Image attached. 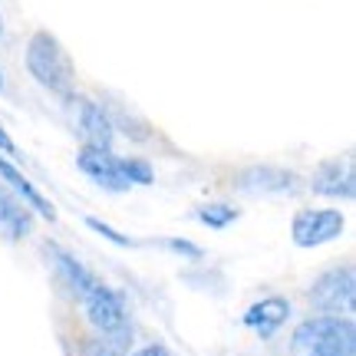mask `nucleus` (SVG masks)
Instances as JSON below:
<instances>
[{
  "label": "nucleus",
  "mask_w": 356,
  "mask_h": 356,
  "mask_svg": "<svg viewBox=\"0 0 356 356\" xmlns=\"http://www.w3.org/2000/svg\"><path fill=\"white\" fill-rule=\"evenodd\" d=\"M26 73L37 79L40 86L53 92L56 99H66L70 92H76V70L73 60L60 40L53 37L50 30H37L24 50Z\"/></svg>",
  "instance_id": "f257e3e1"
},
{
  "label": "nucleus",
  "mask_w": 356,
  "mask_h": 356,
  "mask_svg": "<svg viewBox=\"0 0 356 356\" xmlns=\"http://www.w3.org/2000/svg\"><path fill=\"white\" fill-rule=\"evenodd\" d=\"M291 346L297 353H314V356H353L356 350V327L350 317H333V314H320L304 323H297L291 337Z\"/></svg>",
  "instance_id": "f03ea898"
},
{
  "label": "nucleus",
  "mask_w": 356,
  "mask_h": 356,
  "mask_svg": "<svg viewBox=\"0 0 356 356\" xmlns=\"http://www.w3.org/2000/svg\"><path fill=\"white\" fill-rule=\"evenodd\" d=\"M307 300L317 314H333V317H343L353 314L356 304V274L350 264H337L327 267L307 291Z\"/></svg>",
  "instance_id": "7ed1b4c3"
},
{
  "label": "nucleus",
  "mask_w": 356,
  "mask_h": 356,
  "mask_svg": "<svg viewBox=\"0 0 356 356\" xmlns=\"http://www.w3.org/2000/svg\"><path fill=\"white\" fill-rule=\"evenodd\" d=\"M63 102H66V113H70V122L76 129V136L83 139V145L113 149L115 129H113V122H109L106 109H102V102L89 99L83 92H70Z\"/></svg>",
  "instance_id": "20e7f679"
},
{
  "label": "nucleus",
  "mask_w": 356,
  "mask_h": 356,
  "mask_svg": "<svg viewBox=\"0 0 356 356\" xmlns=\"http://www.w3.org/2000/svg\"><path fill=\"white\" fill-rule=\"evenodd\" d=\"M343 231H346V218L340 208H300L291 221V238L297 248L330 244Z\"/></svg>",
  "instance_id": "39448f33"
},
{
  "label": "nucleus",
  "mask_w": 356,
  "mask_h": 356,
  "mask_svg": "<svg viewBox=\"0 0 356 356\" xmlns=\"http://www.w3.org/2000/svg\"><path fill=\"white\" fill-rule=\"evenodd\" d=\"M83 310H86V320L92 323L96 333H132L129 330V310L122 293L109 287V284H96L92 291L79 300Z\"/></svg>",
  "instance_id": "423d86ee"
},
{
  "label": "nucleus",
  "mask_w": 356,
  "mask_h": 356,
  "mask_svg": "<svg viewBox=\"0 0 356 356\" xmlns=\"http://www.w3.org/2000/svg\"><path fill=\"white\" fill-rule=\"evenodd\" d=\"M76 165L79 172L102 191H113V195H122L129 191V178L122 175V162L113 149H96V145H83L76 152Z\"/></svg>",
  "instance_id": "0eeeda50"
},
{
  "label": "nucleus",
  "mask_w": 356,
  "mask_h": 356,
  "mask_svg": "<svg viewBox=\"0 0 356 356\" xmlns=\"http://www.w3.org/2000/svg\"><path fill=\"white\" fill-rule=\"evenodd\" d=\"M47 254H50V261H53V274H56V280L63 284L66 293H70L73 300H83V297L99 284V277H96L76 254H70V251L60 248L56 241L47 244Z\"/></svg>",
  "instance_id": "6e6552de"
},
{
  "label": "nucleus",
  "mask_w": 356,
  "mask_h": 356,
  "mask_svg": "<svg viewBox=\"0 0 356 356\" xmlns=\"http://www.w3.org/2000/svg\"><path fill=\"white\" fill-rule=\"evenodd\" d=\"M234 188L251 191V195H293L300 188V178L291 168L277 165H251L234 175Z\"/></svg>",
  "instance_id": "1a4fd4ad"
},
{
  "label": "nucleus",
  "mask_w": 356,
  "mask_h": 356,
  "mask_svg": "<svg viewBox=\"0 0 356 356\" xmlns=\"http://www.w3.org/2000/svg\"><path fill=\"white\" fill-rule=\"evenodd\" d=\"M310 188L317 191V195H327V198L353 202V195H356L353 162H350V159H327V162H320V165L314 168Z\"/></svg>",
  "instance_id": "9d476101"
},
{
  "label": "nucleus",
  "mask_w": 356,
  "mask_h": 356,
  "mask_svg": "<svg viewBox=\"0 0 356 356\" xmlns=\"http://www.w3.org/2000/svg\"><path fill=\"white\" fill-rule=\"evenodd\" d=\"M30 234H33V208L17 191L0 185V238L10 244H20Z\"/></svg>",
  "instance_id": "9b49d317"
},
{
  "label": "nucleus",
  "mask_w": 356,
  "mask_h": 356,
  "mask_svg": "<svg viewBox=\"0 0 356 356\" xmlns=\"http://www.w3.org/2000/svg\"><path fill=\"white\" fill-rule=\"evenodd\" d=\"M287 317H291V300L287 297H264V300H257V304L244 310L241 323L248 330H254L261 340H270L287 323Z\"/></svg>",
  "instance_id": "f8f14e48"
},
{
  "label": "nucleus",
  "mask_w": 356,
  "mask_h": 356,
  "mask_svg": "<svg viewBox=\"0 0 356 356\" xmlns=\"http://www.w3.org/2000/svg\"><path fill=\"white\" fill-rule=\"evenodd\" d=\"M0 178H3V185H10V191H17V195L33 208V215L47 218V221H56V208H53V202L43 198V191H40L20 168L13 165V159H7V155H0Z\"/></svg>",
  "instance_id": "ddd939ff"
},
{
  "label": "nucleus",
  "mask_w": 356,
  "mask_h": 356,
  "mask_svg": "<svg viewBox=\"0 0 356 356\" xmlns=\"http://www.w3.org/2000/svg\"><path fill=\"white\" fill-rule=\"evenodd\" d=\"M102 109H106V115H109L115 136L122 132V136H126V139H132V142H149V139H152V129H149V122H142L139 115L129 113L126 106H119V102H113V99H102Z\"/></svg>",
  "instance_id": "4468645a"
},
{
  "label": "nucleus",
  "mask_w": 356,
  "mask_h": 356,
  "mask_svg": "<svg viewBox=\"0 0 356 356\" xmlns=\"http://www.w3.org/2000/svg\"><path fill=\"white\" fill-rule=\"evenodd\" d=\"M195 218L202 221L204 228L225 231V228H231V225L241 218V208H238V204H231V202H208V204H202V208L195 211Z\"/></svg>",
  "instance_id": "2eb2a0df"
},
{
  "label": "nucleus",
  "mask_w": 356,
  "mask_h": 356,
  "mask_svg": "<svg viewBox=\"0 0 356 356\" xmlns=\"http://www.w3.org/2000/svg\"><path fill=\"white\" fill-rule=\"evenodd\" d=\"M132 333H99L83 343V356H126Z\"/></svg>",
  "instance_id": "dca6fc26"
},
{
  "label": "nucleus",
  "mask_w": 356,
  "mask_h": 356,
  "mask_svg": "<svg viewBox=\"0 0 356 356\" xmlns=\"http://www.w3.org/2000/svg\"><path fill=\"white\" fill-rule=\"evenodd\" d=\"M119 162H122V175L129 178V185H152L155 181V172L152 165L145 162V159H139V155H119Z\"/></svg>",
  "instance_id": "f3484780"
},
{
  "label": "nucleus",
  "mask_w": 356,
  "mask_h": 356,
  "mask_svg": "<svg viewBox=\"0 0 356 356\" xmlns=\"http://www.w3.org/2000/svg\"><path fill=\"white\" fill-rule=\"evenodd\" d=\"M86 228L96 231V234H99V238H106V241L119 244V248H136V244H139L136 238H129V234H122V231H115L113 225H106L102 218H92V215H89V218H86Z\"/></svg>",
  "instance_id": "a211bd4d"
},
{
  "label": "nucleus",
  "mask_w": 356,
  "mask_h": 356,
  "mask_svg": "<svg viewBox=\"0 0 356 356\" xmlns=\"http://www.w3.org/2000/svg\"><path fill=\"white\" fill-rule=\"evenodd\" d=\"M162 248H165V251H172V254H178V257H185V261H195V264H198V261H204V251L195 241H188V238H165V241H162Z\"/></svg>",
  "instance_id": "6ab92c4d"
},
{
  "label": "nucleus",
  "mask_w": 356,
  "mask_h": 356,
  "mask_svg": "<svg viewBox=\"0 0 356 356\" xmlns=\"http://www.w3.org/2000/svg\"><path fill=\"white\" fill-rule=\"evenodd\" d=\"M0 155H7V159H17L20 155V149H17V142L10 139V132L0 126Z\"/></svg>",
  "instance_id": "aec40b11"
},
{
  "label": "nucleus",
  "mask_w": 356,
  "mask_h": 356,
  "mask_svg": "<svg viewBox=\"0 0 356 356\" xmlns=\"http://www.w3.org/2000/svg\"><path fill=\"white\" fill-rule=\"evenodd\" d=\"M132 356H172V353L162 343H149V346H142V350H136Z\"/></svg>",
  "instance_id": "412c9836"
},
{
  "label": "nucleus",
  "mask_w": 356,
  "mask_h": 356,
  "mask_svg": "<svg viewBox=\"0 0 356 356\" xmlns=\"http://www.w3.org/2000/svg\"><path fill=\"white\" fill-rule=\"evenodd\" d=\"M0 40H3V10H0Z\"/></svg>",
  "instance_id": "4be33fe9"
},
{
  "label": "nucleus",
  "mask_w": 356,
  "mask_h": 356,
  "mask_svg": "<svg viewBox=\"0 0 356 356\" xmlns=\"http://www.w3.org/2000/svg\"><path fill=\"white\" fill-rule=\"evenodd\" d=\"M3 86H7V83H3V70H0V92H3Z\"/></svg>",
  "instance_id": "5701e85b"
},
{
  "label": "nucleus",
  "mask_w": 356,
  "mask_h": 356,
  "mask_svg": "<svg viewBox=\"0 0 356 356\" xmlns=\"http://www.w3.org/2000/svg\"><path fill=\"white\" fill-rule=\"evenodd\" d=\"M304 356H314V353H304Z\"/></svg>",
  "instance_id": "b1692460"
}]
</instances>
